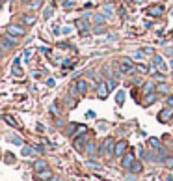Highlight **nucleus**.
Wrapping results in <instances>:
<instances>
[{
    "instance_id": "37",
    "label": "nucleus",
    "mask_w": 173,
    "mask_h": 181,
    "mask_svg": "<svg viewBox=\"0 0 173 181\" xmlns=\"http://www.w3.org/2000/svg\"><path fill=\"white\" fill-rule=\"evenodd\" d=\"M75 129H76V125L71 123V125H69V134H73V131H75Z\"/></svg>"
},
{
    "instance_id": "27",
    "label": "nucleus",
    "mask_w": 173,
    "mask_h": 181,
    "mask_svg": "<svg viewBox=\"0 0 173 181\" xmlns=\"http://www.w3.org/2000/svg\"><path fill=\"white\" fill-rule=\"evenodd\" d=\"M62 34L69 36V34H73V28H71V26H63V28H62Z\"/></svg>"
},
{
    "instance_id": "25",
    "label": "nucleus",
    "mask_w": 173,
    "mask_h": 181,
    "mask_svg": "<svg viewBox=\"0 0 173 181\" xmlns=\"http://www.w3.org/2000/svg\"><path fill=\"white\" fill-rule=\"evenodd\" d=\"M6 122H8L9 125H11V127H19V123H17V122H15V119H13L11 116H6Z\"/></svg>"
},
{
    "instance_id": "33",
    "label": "nucleus",
    "mask_w": 173,
    "mask_h": 181,
    "mask_svg": "<svg viewBox=\"0 0 173 181\" xmlns=\"http://www.w3.org/2000/svg\"><path fill=\"white\" fill-rule=\"evenodd\" d=\"M138 71H141V73H147L149 69H147V65H140V67H138Z\"/></svg>"
},
{
    "instance_id": "18",
    "label": "nucleus",
    "mask_w": 173,
    "mask_h": 181,
    "mask_svg": "<svg viewBox=\"0 0 173 181\" xmlns=\"http://www.w3.org/2000/svg\"><path fill=\"white\" fill-rule=\"evenodd\" d=\"M130 172H132V174H138V172H141V163H136V160H134V164L130 166Z\"/></svg>"
},
{
    "instance_id": "16",
    "label": "nucleus",
    "mask_w": 173,
    "mask_h": 181,
    "mask_svg": "<svg viewBox=\"0 0 173 181\" xmlns=\"http://www.w3.org/2000/svg\"><path fill=\"white\" fill-rule=\"evenodd\" d=\"M37 177L39 179H49V177H52V174H50V170H41V172H37Z\"/></svg>"
},
{
    "instance_id": "6",
    "label": "nucleus",
    "mask_w": 173,
    "mask_h": 181,
    "mask_svg": "<svg viewBox=\"0 0 173 181\" xmlns=\"http://www.w3.org/2000/svg\"><path fill=\"white\" fill-rule=\"evenodd\" d=\"M114 149H115L114 140H112V138H106L104 142H103V148H101V151H103V153H114Z\"/></svg>"
},
{
    "instance_id": "40",
    "label": "nucleus",
    "mask_w": 173,
    "mask_h": 181,
    "mask_svg": "<svg viewBox=\"0 0 173 181\" xmlns=\"http://www.w3.org/2000/svg\"><path fill=\"white\" fill-rule=\"evenodd\" d=\"M125 2H134V0H125Z\"/></svg>"
},
{
    "instance_id": "15",
    "label": "nucleus",
    "mask_w": 173,
    "mask_h": 181,
    "mask_svg": "<svg viewBox=\"0 0 173 181\" xmlns=\"http://www.w3.org/2000/svg\"><path fill=\"white\" fill-rule=\"evenodd\" d=\"M84 144H86V134L75 140V148H76V149H82V146H84Z\"/></svg>"
},
{
    "instance_id": "21",
    "label": "nucleus",
    "mask_w": 173,
    "mask_h": 181,
    "mask_svg": "<svg viewBox=\"0 0 173 181\" xmlns=\"http://www.w3.org/2000/svg\"><path fill=\"white\" fill-rule=\"evenodd\" d=\"M153 101H156V95H155V93H147V97H145V105H151Z\"/></svg>"
},
{
    "instance_id": "4",
    "label": "nucleus",
    "mask_w": 173,
    "mask_h": 181,
    "mask_svg": "<svg viewBox=\"0 0 173 181\" xmlns=\"http://www.w3.org/2000/svg\"><path fill=\"white\" fill-rule=\"evenodd\" d=\"M0 43H2V47H6V49H13L15 47V37L13 36H2L0 37Z\"/></svg>"
},
{
    "instance_id": "22",
    "label": "nucleus",
    "mask_w": 173,
    "mask_h": 181,
    "mask_svg": "<svg viewBox=\"0 0 173 181\" xmlns=\"http://www.w3.org/2000/svg\"><path fill=\"white\" fill-rule=\"evenodd\" d=\"M115 101H117L119 105H123V101H125V92H117V95H115Z\"/></svg>"
},
{
    "instance_id": "24",
    "label": "nucleus",
    "mask_w": 173,
    "mask_h": 181,
    "mask_svg": "<svg viewBox=\"0 0 173 181\" xmlns=\"http://www.w3.org/2000/svg\"><path fill=\"white\" fill-rule=\"evenodd\" d=\"M112 13H114L112 6H103V15H110V17H112Z\"/></svg>"
},
{
    "instance_id": "35",
    "label": "nucleus",
    "mask_w": 173,
    "mask_h": 181,
    "mask_svg": "<svg viewBox=\"0 0 173 181\" xmlns=\"http://www.w3.org/2000/svg\"><path fill=\"white\" fill-rule=\"evenodd\" d=\"M11 142H13V144H17V146H21V144H23V142H21V138H11Z\"/></svg>"
},
{
    "instance_id": "31",
    "label": "nucleus",
    "mask_w": 173,
    "mask_h": 181,
    "mask_svg": "<svg viewBox=\"0 0 173 181\" xmlns=\"http://www.w3.org/2000/svg\"><path fill=\"white\" fill-rule=\"evenodd\" d=\"M143 54H155V51H153L151 47H145V49H143Z\"/></svg>"
},
{
    "instance_id": "30",
    "label": "nucleus",
    "mask_w": 173,
    "mask_h": 181,
    "mask_svg": "<svg viewBox=\"0 0 173 181\" xmlns=\"http://www.w3.org/2000/svg\"><path fill=\"white\" fill-rule=\"evenodd\" d=\"M88 153H89V155L95 153V146H93V144H88Z\"/></svg>"
},
{
    "instance_id": "19",
    "label": "nucleus",
    "mask_w": 173,
    "mask_h": 181,
    "mask_svg": "<svg viewBox=\"0 0 173 181\" xmlns=\"http://www.w3.org/2000/svg\"><path fill=\"white\" fill-rule=\"evenodd\" d=\"M106 15H103V13H99V15H95V23H97V24H104L106 23Z\"/></svg>"
},
{
    "instance_id": "3",
    "label": "nucleus",
    "mask_w": 173,
    "mask_h": 181,
    "mask_svg": "<svg viewBox=\"0 0 173 181\" xmlns=\"http://www.w3.org/2000/svg\"><path fill=\"white\" fill-rule=\"evenodd\" d=\"M11 73H13V77H19L21 78L24 71H23V67H21V58H15V62H13V67H11Z\"/></svg>"
},
{
    "instance_id": "12",
    "label": "nucleus",
    "mask_w": 173,
    "mask_h": 181,
    "mask_svg": "<svg viewBox=\"0 0 173 181\" xmlns=\"http://www.w3.org/2000/svg\"><path fill=\"white\" fill-rule=\"evenodd\" d=\"M171 116H173L171 110H169V108H164V110H162V112L158 114V122L166 123V122H169V118H171Z\"/></svg>"
},
{
    "instance_id": "14",
    "label": "nucleus",
    "mask_w": 173,
    "mask_h": 181,
    "mask_svg": "<svg viewBox=\"0 0 173 181\" xmlns=\"http://www.w3.org/2000/svg\"><path fill=\"white\" fill-rule=\"evenodd\" d=\"M76 28H78V32H82V34H88V23L86 21H76Z\"/></svg>"
},
{
    "instance_id": "2",
    "label": "nucleus",
    "mask_w": 173,
    "mask_h": 181,
    "mask_svg": "<svg viewBox=\"0 0 173 181\" xmlns=\"http://www.w3.org/2000/svg\"><path fill=\"white\" fill-rule=\"evenodd\" d=\"M108 82H99V86H97V97L99 99H106L108 97Z\"/></svg>"
},
{
    "instance_id": "36",
    "label": "nucleus",
    "mask_w": 173,
    "mask_h": 181,
    "mask_svg": "<svg viewBox=\"0 0 173 181\" xmlns=\"http://www.w3.org/2000/svg\"><path fill=\"white\" fill-rule=\"evenodd\" d=\"M24 58H26V60L32 58V51H26V52H24Z\"/></svg>"
},
{
    "instance_id": "8",
    "label": "nucleus",
    "mask_w": 173,
    "mask_h": 181,
    "mask_svg": "<svg viewBox=\"0 0 173 181\" xmlns=\"http://www.w3.org/2000/svg\"><path fill=\"white\" fill-rule=\"evenodd\" d=\"M127 151V142L125 140H121V142L115 144V149H114V155H117V157H123Z\"/></svg>"
},
{
    "instance_id": "38",
    "label": "nucleus",
    "mask_w": 173,
    "mask_h": 181,
    "mask_svg": "<svg viewBox=\"0 0 173 181\" xmlns=\"http://www.w3.org/2000/svg\"><path fill=\"white\" fill-rule=\"evenodd\" d=\"M167 107H173V97H169V99H167Z\"/></svg>"
},
{
    "instance_id": "10",
    "label": "nucleus",
    "mask_w": 173,
    "mask_h": 181,
    "mask_svg": "<svg viewBox=\"0 0 173 181\" xmlns=\"http://www.w3.org/2000/svg\"><path fill=\"white\" fill-rule=\"evenodd\" d=\"M153 65H156V67H158L162 73H164V71H167V65L164 64V60H162V56H158V54H155V58H153Z\"/></svg>"
},
{
    "instance_id": "26",
    "label": "nucleus",
    "mask_w": 173,
    "mask_h": 181,
    "mask_svg": "<svg viewBox=\"0 0 173 181\" xmlns=\"http://www.w3.org/2000/svg\"><path fill=\"white\" fill-rule=\"evenodd\" d=\"M153 88H155V86H153L151 82H147L145 86H143V93H151V90H153Z\"/></svg>"
},
{
    "instance_id": "13",
    "label": "nucleus",
    "mask_w": 173,
    "mask_h": 181,
    "mask_svg": "<svg viewBox=\"0 0 173 181\" xmlns=\"http://www.w3.org/2000/svg\"><path fill=\"white\" fill-rule=\"evenodd\" d=\"M23 21H24V24H26V26H32V24H35V21H37V17L30 13V15H24V19H23Z\"/></svg>"
},
{
    "instance_id": "44",
    "label": "nucleus",
    "mask_w": 173,
    "mask_h": 181,
    "mask_svg": "<svg viewBox=\"0 0 173 181\" xmlns=\"http://www.w3.org/2000/svg\"><path fill=\"white\" fill-rule=\"evenodd\" d=\"M0 4H2V0H0Z\"/></svg>"
},
{
    "instance_id": "20",
    "label": "nucleus",
    "mask_w": 173,
    "mask_h": 181,
    "mask_svg": "<svg viewBox=\"0 0 173 181\" xmlns=\"http://www.w3.org/2000/svg\"><path fill=\"white\" fill-rule=\"evenodd\" d=\"M23 155H24V157H30V155H34V149L30 148V146H24V148H23Z\"/></svg>"
},
{
    "instance_id": "28",
    "label": "nucleus",
    "mask_w": 173,
    "mask_h": 181,
    "mask_svg": "<svg viewBox=\"0 0 173 181\" xmlns=\"http://www.w3.org/2000/svg\"><path fill=\"white\" fill-rule=\"evenodd\" d=\"M32 8H34V9H39V8H41V0H34V2H32Z\"/></svg>"
},
{
    "instance_id": "23",
    "label": "nucleus",
    "mask_w": 173,
    "mask_h": 181,
    "mask_svg": "<svg viewBox=\"0 0 173 181\" xmlns=\"http://www.w3.org/2000/svg\"><path fill=\"white\" fill-rule=\"evenodd\" d=\"M149 144L153 146V148H156V149H162V144H160L156 138H151V140H149Z\"/></svg>"
},
{
    "instance_id": "41",
    "label": "nucleus",
    "mask_w": 173,
    "mask_h": 181,
    "mask_svg": "<svg viewBox=\"0 0 173 181\" xmlns=\"http://www.w3.org/2000/svg\"><path fill=\"white\" fill-rule=\"evenodd\" d=\"M0 58H2V51H0Z\"/></svg>"
},
{
    "instance_id": "42",
    "label": "nucleus",
    "mask_w": 173,
    "mask_h": 181,
    "mask_svg": "<svg viewBox=\"0 0 173 181\" xmlns=\"http://www.w3.org/2000/svg\"><path fill=\"white\" fill-rule=\"evenodd\" d=\"M171 67H173V60H171Z\"/></svg>"
},
{
    "instance_id": "32",
    "label": "nucleus",
    "mask_w": 173,
    "mask_h": 181,
    "mask_svg": "<svg viewBox=\"0 0 173 181\" xmlns=\"http://www.w3.org/2000/svg\"><path fill=\"white\" fill-rule=\"evenodd\" d=\"M115 86H117V82H115V80H110V82H108V88H110V90H114Z\"/></svg>"
},
{
    "instance_id": "9",
    "label": "nucleus",
    "mask_w": 173,
    "mask_h": 181,
    "mask_svg": "<svg viewBox=\"0 0 173 181\" xmlns=\"http://www.w3.org/2000/svg\"><path fill=\"white\" fill-rule=\"evenodd\" d=\"M123 168L125 170H130V166L134 164V153H127V155H123Z\"/></svg>"
},
{
    "instance_id": "1",
    "label": "nucleus",
    "mask_w": 173,
    "mask_h": 181,
    "mask_svg": "<svg viewBox=\"0 0 173 181\" xmlns=\"http://www.w3.org/2000/svg\"><path fill=\"white\" fill-rule=\"evenodd\" d=\"M6 32L13 37H23L24 36V26H21V24H9L6 28Z\"/></svg>"
},
{
    "instance_id": "34",
    "label": "nucleus",
    "mask_w": 173,
    "mask_h": 181,
    "mask_svg": "<svg viewBox=\"0 0 173 181\" xmlns=\"http://www.w3.org/2000/svg\"><path fill=\"white\" fill-rule=\"evenodd\" d=\"M50 15H52V9L47 8V9H45V17H50Z\"/></svg>"
},
{
    "instance_id": "17",
    "label": "nucleus",
    "mask_w": 173,
    "mask_h": 181,
    "mask_svg": "<svg viewBox=\"0 0 173 181\" xmlns=\"http://www.w3.org/2000/svg\"><path fill=\"white\" fill-rule=\"evenodd\" d=\"M45 166H47V163H45V160H37V163L34 164L35 172H41V170H45Z\"/></svg>"
},
{
    "instance_id": "7",
    "label": "nucleus",
    "mask_w": 173,
    "mask_h": 181,
    "mask_svg": "<svg viewBox=\"0 0 173 181\" xmlns=\"http://www.w3.org/2000/svg\"><path fill=\"white\" fill-rule=\"evenodd\" d=\"M73 92L75 93H86L88 92V84H86L84 80H76L75 86H73Z\"/></svg>"
},
{
    "instance_id": "43",
    "label": "nucleus",
    "mask_w": 173,
    "mask_h": 181,
    "mask_svg": "<svg viewBox=\"0 0 173 181\" xmlns=\"http://www.w3.org/2000/svg\"><path fill=\"white\" fill-rule=\"evenodd\" d=\"M171 122H173V116H171Z\"/></svg>"
},
{
    "instance_id": "11",
    "label": "nucleus",
    "mask_w": 173,
    "mask_h": 181,
    "mask_svg": "<svg viewBox=\"0 0 173 181\" xmlns=\"http://www.w3.org/2000/svg\"><path fill=\"white\" fill-rule=\"evenodd\" d=\"M147 13H149L151 17H162V15H164V8L162 6H151L147 9Z\"/></svg>"
},
{
    "instance_id": "5",
    "label": "nucleus",
    "mask_w": 173,
    "mask_h": 181,
    "mask_svg": "<svg viewBox=\"0 0 173 181\" xmlns=\"http://www.w3.org/2000/svg\"><path fill=\"white\" fill-rule=\"evenodd\" d=\"M119 65H121V71H125V73L132 71V67H134V64H132L130 58H121L119 60Z\"/></svg>"
},
{
    "instance_id": "29",
    "label": "nucleus",
    "mask_w": 173,
    "mask_h": 181,
    "mask_svg": "<svg viewBox=\"0 0 173 181\" xmlns=\"http://www.w3.org/2000/svg\"><path fill=\"white\" fill-rule=\"evenodd\" d=\"M158 92H162V93H167V86H166V84H158Z\"/></svg>"
},
{
    "instance_id": "39",
    "label": "nucleus",
    "mask_w": 173,
    "mask_h": 181,
    "mask_svg": "<svg viewBox=\"0 0 173 181\" xmlns=\"http://www.w3.org/2000/svg\"><path fill=\"white\" fill-rule=\"evenodd\" d=\"M23 2H34V0H23Z\"/></svg>"
}]
</instances>
